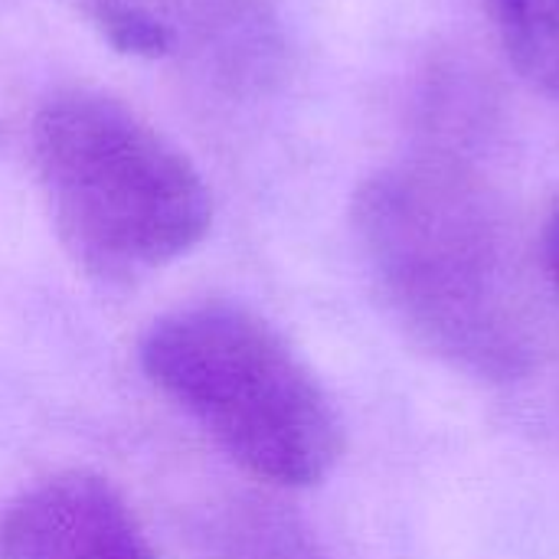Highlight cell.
<instances>
[{
  "label": "cell",
  "instance_id": "1",
  "mask_svg": "<svg viewBox=\"0 0 559 559\" xmlns=\"http://www.w3.org/2000/svg\"><path fill=\"white\" fill-rule=\"evenodd\" d=\"M367 272L406 334L481 383L524 380L544 350V321L495 190L445 157H416L367 177L354 197Z\"/></svg>",
  "mask_w": 559,
  "mask_h": 559
},
{
  "label": "cell",
  "instance_id": "2",
  "mask_svg": "<svg viewBox=\"0 0 559 559\" xmlns=\"http://www.w3.org/2000/svg\"><path fill=\"white\" fill-rule=\"evenodd\" d=\"M29 147L52 226L95 278L151 275L210 233L213 200L200 170L121 98L52 92L33 115Z\"/></svg>",
  "mask_w": 559,
  "mask_h": 559
},
{
  "label": "cell",
  "instance_id": "3",
  "mask_svg": "<svg viewBox=\"0 0 559 559\" xmlns=\"http://www.w3.org/2000/svg\"><path fill=\"white\" fill-rule=\"evenodd\" d=\"M141 367L242 472L272 488H314L344 455V423L314 370L242 305L203 301L164 314L141 341Z\"/></svg>",
  "mask_w": 559,
  "mask_h": 559
},
{
  "label": "cell",
  "instance_id": "4",
  "mask_svg": "<svg viewBox=\"0 0 559 559\" xmlns=\"http://www.w3.org/2000/svg\"><path fill=\"white\" fill-rule=\"evenodd\" d=\"M0 559H160V554L115 485L88 472H66L23 491L7 508Z\"/></svg>",
  "mask_w": 559,
  "mask_h": 559
},
{
  "label": "cell",
  "instance_id": "5",
  "mask_svg": "<svg viewBox=\"0 0 559 559\" xmlns=\"http://www.w3.org/2000/svg\"><path fill=\"white\" fill-rule=\"evenodd\" d=\"M177 49L226 92L259 95L285 72V33L269 0H174Z\"/></svg>",
  "mask_w": 559,
  "mask_h": 559
},
{
  "label": "cell",
  "instance_id": "6",
  "mask_svg": "<svg viewBox=\"0 0 559 559\" xmlns=\"http://www.w3.org/2000/svg\"><path fill=\"white\" fill-rule=\"evenodd\" d=\"M511 66L559 102V0H488Z\"/></svg>",
  "mask_w": 559,
  "mask_h": 559
},
{
  "label": "cell",
  "instance_id": "7",
  "mask_svg": "<svg viewBox=\"0 0 559 559\" xmlns=\"http://www.w3.org/2000/svg\"><path fill=\"white\" fill-rule=\"evenodd\" d=\"M226 559H328L318 540L285 511L249 504L226 527Z\"/></svg>",
  "mask_w": 559,
  "mask_h": 559
},
{
  "label": "cell",
  "instance_id": "8",
  "mask_svg": "<svg viewBox=\"0 0 559 559\" xmlns=\"http://www.w3.org/2000/svg\"><path fill=\"white\" fill-rule=\"evenodd\" d=\"M88 16L95 29L118 49L138 59H164L177 49L174 29L154 10L131 0H92Z\"/></svg>",
  "mask_w": 559,
  "mask_h": 559
},
{
  "label": "cell",
  "instance_id": "9",
  "mask_svg": "<svg viewBox=\"0 0 559 559\" xmlns=\"http://www.w3.org/2000/svg\"><path fill=\"white\" fill-rule=\"evenodd\" d=\"M540 262H544V275H547L550 288L559 295V200L547 213V223L540 233Z\"/></svg>",
  "mask_w": 559,
  "mask_h": 559
}]
</instances>
